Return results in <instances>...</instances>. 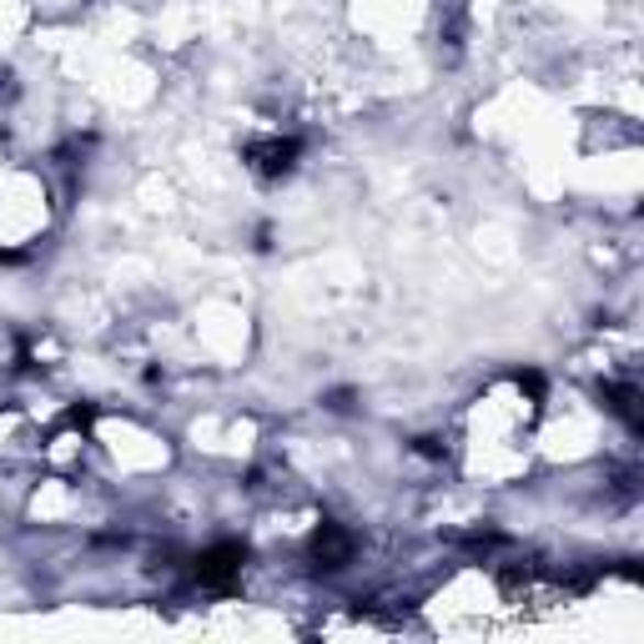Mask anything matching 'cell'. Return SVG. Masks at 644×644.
Returning a JSON list of instances; mask_svg holds the SVG:
<instances>
[{"label":"cell","instance_id":"1","mask_svg":"<svg viewBox=\"0 0 644 644\" xmlns=\"http://www.w3.org/2000/svg\"><path fill=\"white\" fill-rule=\"evenodd\" d=\"M242 544H216V549H207L202 559H197V579L212 589H232V579L242 574Z\"/></svg>","mask_w":644,"mask_h":644},{"label":"cell","instance_id":"2","mask_svg":"<svg viewBox=\"0 0 644 644\" xmlns=\"http://www.w3.org/2000/svg\"><path fill=\"white\" fill-rule=\"evenodd\" d=\"M298 152H302V142H298V136H273V142L252 146L247 156H252V167L263 171V177H282V171H292Z\"/></svg>","mask_w":644,"mask_h":644},{"label":"cell","instance_id":"3","mask_svg":"<svg viewBox=\"0 0 644 644\" xmlns=\"http://www.w3.org/2000/svg\"><path fill=\"white\" fill-rule=\"evenodd\" d=\"M312 559H318L322 569H343V564L353 559V534L337 524H322L318 534H312Z\"/></svg>","mask_w":644,"mask_h":644}]
</instances>
